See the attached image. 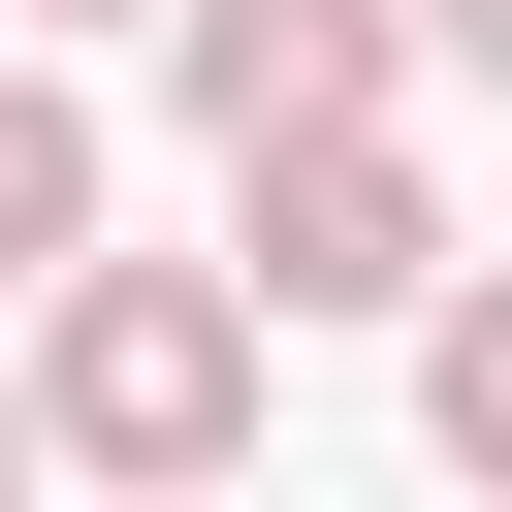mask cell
Returning <instances> with one entry per match:
<instances>
[{
  "label": "cell",
  "instance_id": "obj_1",
  "mask_svg": "<svg viewBox=\"0 0 512 512\" xmlns=\"http://www.w3.org/2000/svg\"><path fill=\"white\" fill-rule=\"evenodd\" d=\"M32 448H64L96 512H192V480L256 448V288H224V256H96V288L32 320Z\"/></svg>",
  "mask_w": 512,
  "mask_h": 512
},
{
  "label": "cell",
  "instance_id": "obj_2",
  "mask_svg": "<svg viewBox=\"0 0 512 512\" xmlns=\"http://www.w3.org/2000/svg\"><path fill=\"white\" fill-rule=\"evenodd\" d=\"M384 64H416V0H192V32H160V96L224 128V192H256V160H352Z\"/></svg>",
  "mask_w": 512,
  "mask_h": 512
},
{
  "label": "cell",
  "instance_id": "obj_3",
  "mask_svg": "<svg viewBox=\"0 0 512 512\" xmlns=\"http://www.w3.org/2000/svg\"><path fill=\"white\" fill-rule=\"evenodd\" d=\"M256 320H448V192H416V128H352V160H256V256H224Z\"/></svg>",
  "mask_w": 512,
  "mask_h": 512
},
{
  "label": "cell",
  "instance_id": "obj_4",
  "mask_svg": "<svg viewBox=\"0 0 512 512\" xmlns=\"http://www.w3.org/2000/svg\"><path fill=\"white\" fill-rule=\"evenodd\" d=\"M0 288H32V320L96 288V96H64V64H0Z\"/></svg>",
  "mask_w": 512,
  "mask_h": 512
},
{
  "label": "cell",
  "instance_id": "obj_5",
  "mask_svg": "<svg viewBox=\"0 0 512 512\" xmlns=\"http://www.w3.org/2000/svg\"><path fill=\"white\" fill-rule=\"evenodd\" d=\"M416 416H448V480L512 512V288H448V320H416Z\"/></svg>",
  "mask_w": 512,
  "mask_h": 512
},
{
  "label": "cell",
  "instance_id": "obj_6",
  "mask_svg": "<svg viewBox=\"0 0 512 512\" xmlns=\"http://www.w3.org/2000/svg\"><path fill=\"white\" fill-rule=\"evenodd\" d=\"M32 32H192V0H0V64H32Z\"/></svg>",
  "mask_w": 512,
  "mask_h": 512
},
{
  "label": "cell",
  "instance_id": "obj_7",
  "mask_svg": "<svg viewBox=\"0 0 512 512\" xmlns=\"http://www.w3.org/2000/svg\"><path fill=\"white\" fill-rule=\"evenodd\" d=\"M416 32H448V64H512V0H416Z\"/></svg>",
  "mask_w": 512,
  "mask_h": 512
},
{
  "label": "cell",
  "instance_id": "obj_8",
  "mask_svg": "<svg viewBox=\"0 0 512 512\" xmlns=\"http://www.w3.org/2000/svg\"><path fill=\"white\" fill-rule=\"evenodd\" d=\"M0 512H32V384H0Z\"/></svg>",
  "mask_w": 512,
  "mask_h": 512
}]
</instances>
